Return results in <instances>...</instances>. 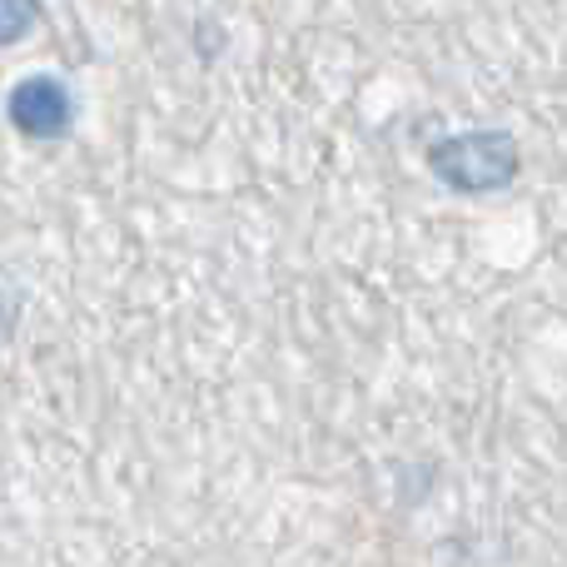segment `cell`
<instances>
[{
	"label": "cell",
	"mask_w": 567,
	"mask_h": 567,
	"mask_svg": "<svg viewBox=\"0 0 567 567\" xmlns=\"http://www.w3.org/2000/svg\"><path fill=\"white\" fill-rule=\"evenodd\" d=\"M423 165L453 195H498L518 179L523 150L513 130H463L423 150Z\"/></svg>",
	"instance_id": "cell-1"
},
{
	"label": "cell",
	"mask_w": 567,
	"mask_h": 567,
	"mask_svg": "<svg viewBox=\"0 0 567 567\" xmlns=\"http://www.w3.org/2000/svg\"><path fill=\"white\" fill-rule=\"evenodd\" d=\"M6 115L25 140H60L75 125V95L55 75H25L10 85Z\"/></svg>",
	"instance_id": "cell-2"
},
{
	"label": "cell",
	"mask_w": 567,
	"mask_h": 567,
	"mask_svg": "<svg viewBox=\"0 0 567 567\" xmlns=\"http://www.w3.org/2000/svg\"><path fill=\"white\" fill-rule=\"evenodd\" d=\"M16 323H20V303L10 299L6 289H0V343H6L10 333H16Z\"/></svg>",
	"instance_id": "cell-4"
},
{
	"label": "cell",
	"mask_w": 567,
	"mask_h": 567,
	"mask_svg": "<svg viewBox=\"0 0 567 567\" xmlns=\"http://www.w3.org/2000/svg\"><path fill=\"white\" fill-rule=\"evenodd\" d=\"M40 25V0H0V50L20 45Z\"/></svg>",
	"instance_id": "cell-3"
}]
</instances>
